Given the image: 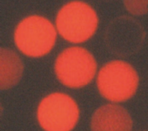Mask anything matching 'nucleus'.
Returning a JSON list of instances; mask_svg holds the SVG:
<instances>
[{"instance_id":"6","label":"nucleus","mask_w":148,"mask_h":131,"mask_svg":"<svg viewBox=\"0 0 148 131\" xmlns=\"http://www.w3.org/2000/svg\"><path fill=\"white\" fill-rule=\"evenodd\" d=\"M132 128V121L127 111L113 104L99 108L92 119V129L95 131H123Z\"/></svg>"},{"instance_id":"3","label":"nucleus","mask_w":148,"mask_h":131,"mask_svg":"<svg viewBox=\"0 0 148 131\" xmlns=\"http://www.w3.org/2000/svg\"><path fill=\"white\" fill-rule=\"evenodd\" d=\"M97 85L106 99L112 102H121L134 95L138 85V76L128 63L114 60L100 69Z\"/></svg>"},{"instance_id":"1","label":"nucleus","mask_w":148,"mask_h":131,"mask_svg":"<svg viewBox=\"0 0 148 131\" xmlns=\"http://www.w3.org/2000/svg\"><path fill=\"white\" fill-rule=\"evenodd\" d=\"M98 17L87 4L74 1L58 12L56 26L59 34L71 43H81L90 39L97 30Z\"/></svg>"},{"instance_id":"7","label":"nucleus","mask_w":148,"mask_h":131,"mask_svg":"<svg viewBox=\"0 0 148 131\" xmlns=\"http://www.w3.org/2000/svg\"><path fill=\"white\" fill-rule=\"evenodd\" d=\"M23 65L18 55L8 49L1 50V88L15 85L22 74Z\"/></svg>"},{"instance_id":"2","label":"nucleus","mask_w":148,"mask_h":131,"mask_svg":"<svg viewBox=\"0 0 148 131\" xmlns=\"http://www.w3.org/2000/svg\"><path fill=\"white\" fill-rule=\"evenodd\" d=\"M97 64L93 56L85 48L69 47L56 59L55 72L65 86L79 88L88 85L94 78Z\"/></svg>"},{"instance_id":"5","label":"nucleus","mask_w":148,"mask_h":131,"mask_svg":"<svg viewBox=\"0 0 148 131\" xmlns=\"http://www.w3.org/2000/svg\"><path fill=\"white\" fill-rule=\"evenodd\" d=\"M79 110L77 103L62 93L51 94L42 100L38 108V120L47 131H69L78 122Z\"/></svg>"},{"instance_id":"4","label":"nucleus","mask_w":148,"mask_h":131,"mask_svg":"<svg viewBox=\"0 0 148 131\" xmlns=\"http://www.w3.org/2000/svg\"><path fill=\"white\" fill-rule=\"evenodd\" d=\"M53 25L45 18L30 16L17 26L14 39L17 47L30 57H41L48 53L56 41Z\"/></svg>"}]
</instances>
